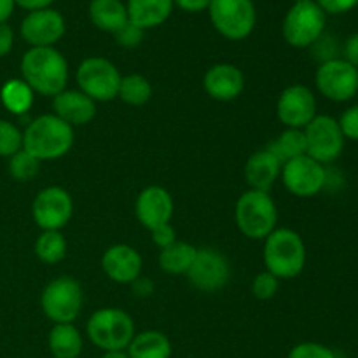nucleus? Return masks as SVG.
<instances>
[{
  "instance_id": "f257e3e1",
  "label": "nucleus",
  "mask_w": 358,
  "mask_h": 358,
  "mask_svg": "<svg viewBox=\"0 0 358 358\" xmlns=\"http://www.w3.org/2000/svg\"><path fill=\"white\" fill-rule=\"evenodd\" d=\"M21 79L42 96H56L66 90L69 62L55 48H31L21 58Z\"/></svg>"
},
{
  "instance_id": "f03ea898",
  "label": "nucleus",
  "mask_w": 358,
  "mask_h": 358,
  "mask_svg": "<svg viewBox=\"0 0 358 358\" xmlns=\"http://www.w3.org/2000/svg\"><path fill=\"white\" fill-rule=\"evenodd\" d=\"M76 133L55 114H42L30 121L23 131V149L38 161H56L73 147Z\"/></svg>"
},
{
  "instance_id": "7ed1b4c3",
  "label": "nucleus",
  "mask_w": 358,
  "mask_h": 358,
  "mask_svg": "<svg viewBox=\"0 0 358 358\" xmlns=\"http://www.w3.org/2000/svg\"><path fill=\"white\" fill-rule=\"evenodd\" d=\"M306 245L299 233L289 227H276L264 240L266 271L278 280H292L306 266Z\"/></svg>"
},
{
  "instance_id": "20e7f679",
  "label": "nucleus",
  "mask_w": 358,
  "mask_h": 358,
  "mask_svg": "<svg viewBox=\"0 0 358 358\" xmlns=\"http://www.w3.org/2000/svg\"><path fill=\"white\" fill-rule=\"evenodd\" d=\"M234 220L240 233L248 240H266L276 229L278 222L275 199L269 192L248 189L238 198L234 206Z\"/></svg>"
},
{
  "instance_id": "39448f33",
  "label": "nucleus",
  "mask_w": 358,
  "mask_h": 358,
  "mask_svg": "<svg viewBox=\"0 0 358 358\" xmlns=\"http://www.w3.org/2000/svg\"><path fill=\"white\" fill-rule=\"evenodd\" d=\"M86 334L103 352H122L135 338V322L119 308H101L87 320Z\"/></svg>"
},
{
  "instance_id": "423d86ee",
  "label": "nucleus",
  "mask_w": 358,
  "mask_h": 358,
  "mask_svg": "<svg viewBox=\"0 0 358 358\" xmlns=\"http://www.w3.org/2000/svg\"><path fill=\"white\" fill-rule=\"evenodd\" d=\"M83 287L72 276H58L41 294V308L52 324H73L83 311Z\"/></svg>"
},
{
  "instance_id": "0eeeda50",
  "label": "nucleus",
  "mask_w": 358,
  "mask_h": 358,
  "mask_svg": "<svg viewBox=\"0 0 358 358\" xmlns=\"http://www.w3.org/2000/svg\"><path fill=\"white\" fill-rule=\"evenodd\" d=\"M121 72L117 66L107 58L91 56L86 58L76 72V83L79 91L93 101H112L117 98L119 84H121Z\"/></svg>"
},
{
  "instance_id": "6e6552de",
  "label": "nucleus",
  "mask_w": 358,
  "mask_h": 358,
  "mask_svg": "<svg viewBox=\"0 0 358 358\" xmlns=\"http://www.w3.org/2000/svg\"><path fill=\"white\" fill-rule=\"evenodd\" d=\"M283 38L292 48H311L325 31V13L315 0L294 3L283 20Z\"/></svg>"
},
{
  "instance_id": "1a4fd4ad",
  "label": "nucleus",
  "mask_w": 358,
  "mask_h": 358,
  "mask_svg": "<svg viewBox=\"0 0 358 358\" xmlns=\"http://www.w3.org/2000/svg\"><path fill=\"white\" fill-rule=\"evenodd\" d=\"M208 13L215 30L229 41L247 38L257 23L252 0H212Z\"/></svg>"
},
{
  "instance_id": "9d476101",
  "label": "nucleus",
  "mask_w": 358,
  "mask_h": 358,
  "mask_svg": "<svg viewBox=\"0 0 358 358\" xmlns=\"http://www.w3.org/2000/svg\"><path fill=\"white\" fill-rule=\"evenodd\" d=\"M306 154L320 164L334 163L345 149V135L339 128L338 119L317 114V117L304 128Z\"/></svg>"
},
{
  "instance_id": "9b49d317",
  "label": "nucleus",
  "mask_w": 358,
  "mask_h": 358,
  "mask_svg": "<svg viewBox=\"0 0 358 358\" xmlns=\"http://www.w3.org/2000/svg\"><path fill=\"white\" fill-rule=\"evenodd\" d=\"M315 84L327 100L336 103L350 101L358 93V69L343 58L329 59L317 69Z\"/></svg>"
},
{
  "instance_id": "f8f14e48",
  "label": "nucleus",
  "mask_w": 358,
  "mask_h": 358,
  "mask_svg": "<svg viewBox=\"0 0 358 358\" xmlns=\"http://www.w3.org/2000/svg\"><path fill=\"white\" fill-rule=\"evenodd\" d=\"M283 185L296 198H313L327 185V170L313 157L301 156L282 164Z\"/></svg>"
},
{
  "instance_id": "ddd939ff",
  "label": "nucleus",
  "mask_w": 358,
  "mask_h": 358,
  "mask_svg": "<svg viewBox=\"0 0 358 358\" xmlns=\"http://www.w3.org/2000/svg\"><path fill=\"white\" fill-rule=\"evenodd\" d=\"M72 215V196L59 185L44 187L31 203V217L42 231H62Z\"/></svg>"
},
{
  "instance_id": "4468645a",
  "label": "nucleus",
  "mask_w": 358,
  "mask_h": 358,
  "mask_svg": "<svg viewBox=\"0 0 358 358\" xmlns=\"http://www.w3.org/2000/svg\"><path fill=\"white\" fill-rule=\"evenodd\" d=\"M185 276L189 283L201 292H219L231 278L229 261L215 248H198L191 269Z\"/></svg>"
},
{
  "instance_id": "2eb2a0df",
  "label": "nucleus",
  "mask_w": 358,
  "mask_h": 358,
  "mask_svg": "<svg viewBox=\"0 0 358 358\" xmlns=\"http://www.w3.org/2000/svg\"><path fill=\"white\" fill-rule=\"evenodd\" d=\"M276 115L285 128L304 129L317 117V98L304 84H290L280 93Z\"/></svg>"
},
{
  "instance_id": "dca6fc26",
  "label": "nucleus",
  "mask_w": 358,
  "mask_h": 358,
  "mask_svg": "<svg viewBox=\"0 0 358 358\" xmlns=\"http://www.w3.org/2000/svg\"><path fill=\"white\" fill-rule=\"evenodd\" d=\"M65 20L55 9L31 10L21 23V37L31 48H55L65 34Z\"/></svg>"
},
{
  "instance_id": "f3484780",
  "label": "nucleus",
  "mask_w": 358,
  "mask_h": 358,
  "mask_svg": "<svg viewBox=\"0 0 358 358\" xmlns=\"http://www.w3.org/2000/svg\"><path fill=\"white\" fill-rule=\"evenodd\" d=\"M173 208V198L161 185H149L136 196L135 215L138 222L149 231L163 224H170Z\"/></svg>"
},
{
  "instance_id": "a211bd4d",
  "label": "nucleus",
  "mask_w": 358,
  "mask_h": 358,
  "mask_svg": "<svg viewBox=\"0 0 358 358\" xmlns=\"http://www.w3.org/2000/svg\"><path fill=\"white\" fill-rule=\"evenodd\" d=\"M142 255L131 245H112L101 255V269L119 285H131L138 276H142Z\"/></svg>"
},
{
  "instance_id": "6ab92c4d",
  "label": "nucleus",
  "mask_w": 358,
  "mask_h": 358,
  "mask_svg": "<svg viewBox=\"0 0 358 358\" xmlns=\"http://www.w3.org/2000/svg\"><path fill=\"white\" fill-rule=\"evenodd\" d=\"M203 90L212 100L233 101L243 93L245 76L233 63H217L206 70Z\"/></svg>"
},
{
  "instance_id": "aec40b11",
  "label": "nucleus",
  "mask_w": 358,
  "mask_h": 358,
  "mask_svg": "<svg viewBox=\"0 0 358 358\" xmlns=\"http://www.w3.org/2000/svg\"><path fill=\"white\" fill-rule=\"evenodd\" d=\"M52 114L72 128L86 126L96 117V101L79 90H63L52 96Z\"/></svg>"
},
{
  "instance_id": "412c9836",
  "label": "nucleus",
  "mask_w": 358,
  "mask_h": 358,
  "mask_svg": "<svg viewBox=\"0 0 358 358\" xmlns=\"http://www.w3.org/2000/svg\"><path fill=\"white\" fill-rule=\"evenodd\" d=\"M282 161L269 149L257 150L245 163V182L254 191L269 192L282 173Z\"/></svg>"
},
{
  "instance_id": "4be33fe9",
  "label": "nucleus",
  "mask_w": 358,
  "mask_h": 358,
  "mask_svg": "<svg viewBox=\"0 0 358 358\" xmlns=\"http://www.w3.org/2000/svg\"><path fill=\"white\" fill-rule=\"evenodd\" d=\"M173 9V0H128L126 10H128V21L135 27L156 28L163 24L170 17Z\"/></svg>"
},
{
  "instance_id": "5701e85b",
  "label": "nucleus",
  "mask_w": 358,
  "mask_h": 358,
  "mask_svg": "<svg viewBox=\"0 0 358 358\" xmlns=\"http://www.w3.org/2000/svg\"><path fill=\"white\" fill-rule=\"evenodd\" d=\"M90 20L101 31L115 34L128 23V10L121 0H91Z\"/></svg>"
},
{
  "instance_id": "b1692460",
  "label": "nucleus",
  "mask_w": 358,
  "mask_h": 358,
  "mask_svg": "<svg viewBox=\"0 0 358 358\" xmlns=\"http://www.w3.org/2000/svg\"><path fill=\"white\" fill-rule=\"evenodd\" d=\"M83 345V336L73 324H55L49 331L48 346L55 358H79Z\"/></svg>"
},
{
  "instance_id": "393cba45",
  "label": "nucleus",
  "mask_w": 358,
  "mask_h": 358,
  "mask_svg": "<svg viewBox=\"0 0 358 358\" xmlns=\"http://www.w3.org/2000/svg\"><path fill=\"white\" fill-rule=\"evenodd\" d=\"M126 352L129 358H170L171 343L161 331H143L135 334Z\"/></svg>"
},
{
  "instance_id": "a878e982",
  "label": "nucleus",
  "mask_w": 358,
  "mask_h": 358,
  "mask_svg": "<svg viewBox=\"0 0 358 358\" xmlns=\"http://www.w3.org/2000/svg\"><path fill=\"white\" fill-rule=\"evenodd\" d=\"M196 250L198 248L192 247L187 241L177 240L173 245L159 252L157 262H159L161 271L168 273V275H187L196 257Z\"/></svg>"
},
{
  "instance_id": "bb28decb",
  "label": "nucleus",
  "mask_w": 358,
  "mask_h": 358,
  "mask_svg": "<svg viewBox=\"0 0 358 358\" xmlns=\"http://www.w3.org/2000/svg\"><path fill=\"white\" fill-rule=\"evenodd\" d=\"M35 93L23 79H9L0 87V101L14 115H24L34 105Z\"/></svg>"
},
{
  "instance_id": "cd10ccee",
  "label": "nucleus",
  "mask_w": 358,
  "mask_h": 358,
  "mask_svg": "<svg viewBox=\"0 0 358 358\" xmlns=\"http://www.w3.org/2000/svg\"><path fill=\"white\" fill-rule=\"evenodd\" d=\"M117 98L131 107H142L152 98V84L142 73H129L121 79Z\"/></svg>"
},
{
  "instance_id": "c85d7f7f",
  "label": "nucleus",
  "mask_w": 358,
  "mask_h": 358,
  "mask_svg": "<svg viewBox=\"0 0 358 358\" xmlns=\"http://www.w3.org/2000/svg\"><path fill=\"white\" fill-rule=\"evenodd\" d=\"M282 163H287L296 157L306 156V136L304 129L285 128V131L280 133L278 138L268 147Z\"/></svg>"
},
{
  "instance_id": "c756f323",
  "label": "nucleus",
  "mask_w": 358,
  "mask_h": 358,
  "mask_svg": "<svg viewBox=\"0 0 358 358\" xmlns=\"http://www.w3.org/2000/svg\"><path fill=\"white\" fill-rule=\"evenodd\" d=\"M66 245L65 236L62 231H42L41 236L35 240V255L38 261L44 264H58L66 257Z\"/></svg>"
},
{
  "instance_id": "7c9ffc66",
  "label": "nucleus",
  "mask_w": 358,
  "mask_h": 358,
  "mask_svg": "<svg viewBox=\"0 0 358 358\" xmlns=\"http://www.w3.org/2000/svg\"><path fill=\"white\" fill-rule=\"evenodd\" d=\"M41 171V161L31 156L24 149L17 150L14 156L9 157V173L17 182H30Z\"/></svg>"
},
{
  "instance_id": "2f4dec72",
  "label": "nucleus",
  "mask_w": 358,
  "mask_h": 358,
  "mask_svg": "<svg viewBox=\"0 0 358 358\" xmlns=\"http://www.w3.org/2000/svg\"><path fill=\"white\" fill-rule=\"evenodd\" d=\"M23 149V131L10 121L0 119V157H10Z\"/></svg>"
},
{
  "instance_id": "473e14b6",
  "label": "nucleus",
  "mask_w": 358,
  "mask_h": 358,
  "mask_svg": "<svg viewBox=\"0 0 358 358\" xmlns=\"http://www.w3.org/2000/svg\"><path fill=\"white\" fill-rule=\"evenodd\" d=\"M280 287V280L269 271H262L255 275L254 282H252V294L255 299L259 301H269L276 296Z\"/></svg>"
},
{
  "instance_id": "72a5a7b5",
  "label": "nucleus",
  "mask_w": 358,
  "mask_h": 358,
  "mask_svg": "<svg viewBox=\"0 0 358 358\" xmlns=\"http://www.w3.org/2000/svg\"><path fill=\"white\" fill-rule=\"evenodd\" d=\"M289 358H338L336 353L332 352L329 346L322 345V343H299L290 350Z\"/></svg>"
},
{
  "instance_id": "f704fd0d",
  "label": "nucleus",
  "mask_w": 358,
  "mask_h": 358,
  "mask_svg": "<svg viewBox=\"0 0 358 358\" xmlns=\"http://www.w3.org/2000/svg\"><path fill=\"white\" fill-rule=\"evenodd\" d=\"M115 41H117L119 45H122V48L126 49H133L136 48V45L142 44L143 41V30L142 28L135 27L133 23H126L124 27L119 28L117 31L114 34Z\"/></svg>"
},
{
  "instance_id": "c9c22d12",
  "label": "nucleus",
  "mask_w": 358,
  "mask_h": 358,
  "mask_svg": "<svg viewBox=\"0 0 358 358\" xmlns=\"http://www.w3.org/2000/svg\"><path fill=\"white\" fill-rule=\"evenodd\" d=\"M338 122L343 135H345V138L355 140V142H358V105H353V107L346 108Z\"/></svg>"
},
{
  "instance_id": "e433bc0d",
  "label": "nucleus",
  "mask_w": 358,
  "mask_h": 358,
  "mask_svg": "<svg viewBox=\"0 0 358 358\" xmlns=\"http://www.w3.org/2000/svg\"><path fill=\"white\" fill-rule=\"evenodd\" d=\"M150 234H152L154 245L159 247L161 250L170 247V245H173L175 241H177V231H175V227L171 226V224H163V226L154 227V229L150 231Z\"/></svg>"
},
{
  "instance_id": "4c0bfd02",
  "label": "nucleus",
  "mask_w": 358,
  "mask_h": 358,
  "mask_svg": "<svg viewBox=\"0 0 358 358\" xmlns=\"http://www.w3.org/2000/svg\"><path fill=\"white\" fill-rule=\"evenodd\" d=\"M324 9L325 14H345L355 9L358 0H315Z\"/></svg>"
},
{
  "instance_id": "58836bf2",
  "label": "nucleus",
  "mask_w": 358,
  "mask_h": 358,
  "mask_svg": "<svg viewBox=\"0 0 358 358\" xmlns=\"http://www.w3.org/2000/svg\"><path fill=\"white\" fill-rule=\"evenodd\" d=\"M343 59L358 69V34L350 35L345 42V48H343Z\"/></svg>"
},
{
  "instance_id": "ea45409f",
  "label": "nucleus",
  "mask_w": 358,
  "mask_h": 358,
  "mask_svg": "<svg viewBox=\"0 0 358 358\" xmlns=\"http://www.w3.org/2000/svg\"><path fill=\"white\" fill-rule=\"evenodd\" d=\"M14 45V31L7 23H0V58L7 56Z\"/></svg>"
},
{
  "instance_id": "a19ab883",
  "label": "nucleus",
  "mask_w": 358,
  "mask_h": 358,
  "mask_svg": "<svg viewBox=\"0 0 358 358\" xmlns=\"http://www.w3.org/2000/svg\"><path fill=\"white\" fill-rule=\"evenodd\" d=\"M212 0H173L180 9L187 10V13H201V10L208 9Z\"/></svg>"
},
{
  "instance_id": "79ce46f5",
  "label": "nucleus",
  "mask_w": 358,
  "mask_h": 358,
  "mask_svg": "<svg viewBox=\"0 0 358 358\" xmlns=\"http://www.w3.org/2000/svg\"><path fill=\"white\" fill-rule=\"evenodd\" d=\"M131 287L135 296H140V297H147L154 292V283L150 282V280L143 278V276H138V278L131 283Z\"/></svg>"
},
{
  "instance_id": "37998d69",
  "label": "nucleus",
  "mask_w": 358,
  "mask_h": 358,
  "mask_svg": "<svg viewBox=\"0 0 358 358\" xmlns=\"http://www.w3.org/2000/svg\"><path fill=\"white\" fill-rule=\"evenodd\" d=\"M17 6H21L23 9L31 10H41V9H48L55 0H14Z\"/></svg>"
},
{
  "instance_id": "c03bdc74",
  "label": "nucleus",
  "mask_w": 358,
  "mask_h": 358,
  "mask_svg": "<svg viewBox=\"0 0 358 358\" xmlns=\"http://www.w3.org/2000/svg\"><path fill=\"white\" fill-rule=\"evenodd\" d=\"M14 6H16L14 0H0V23H6L9 20L14 10Z\"/></svg>"
},
{
  "instance_id": "a18cd8bd",
  "label": "nucleus",
  "mask_w": 358,
  "mask_h": 358,
  "mask_svg": "<svg viewBox=\"0 0 358 358\" xmlns=\"http://www.w3.org/2000/svg\"><path fill=\"white\" fill-rule=\"evenodd\" d=\"M101 358H129V355L126 350H122V352H105Z\"/></svg>"
},
{
  "instance_id": "49530a36",
  "label": "nucleus",
  "mask_w": 358,
  "mask_h": 358,
  "mask_svg": "<svg viewBox=\"0 0 358 358\" xmlns=\"http://www.w3.org/2000/svg\"><path fill=\"white\" fill-rule=\"evenodd\" d=\"M299 2H308V0H294V3H299Z\"/></svg>"
}]
</instances>
